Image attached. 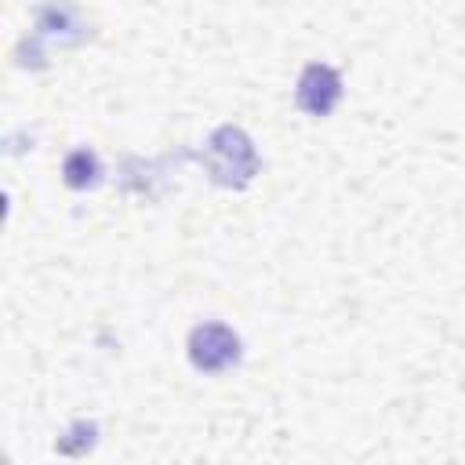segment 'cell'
Returning a JSON list of instances; mask_svg holds the SVG:
<instances>
[{
	"label": "cell",
	"instance_id": "obj_1",
	"mask_svg": "<svg viewBox=\"0 0 465 465\" xmlns=\"http://www.w3.org/2000/svg\"><path fill=\"white\" fill-rule=\"evenodd\" d=\"M203 163H207V174L225 185V189H243L254 174H258V153H254V142L247 138V131L225 124L218 127L211 138H207V149H203Z\"/></svg>",
	"mask_w": 465,
	"mask_h": 465
},
{
	"label": "cell",
	"instance_id": "obj_2",
	"mask_svg": "<svg viewBox=\"0 0 465 465\" xmlns=\"http://www.w3.org/2000/svg\"><path fill=\"white\" fill-rule=\"evenodd\" d=\"M189 360L203 374L229 371L240 360L236 331L225 327V323H200V327H193V334H189Z\"/></svg>",
	"mask_w": 465,
	"mask_h": 465
},
{
	"label": "cell",
	"instance_id": "obj_3",
	"mask_svg": "<svg viewBox=\"0 0 465 465\" xmlns=\"http://www.w3.org/2000/svg\"><path fill=\"white\" fill-rule=\"evenodd\" d=\"M294 98H298V105H302L309 116H327V113L338 105V98H341V76H338V69H331V65H323V62L305 65L302 76H298Z\"/></svg>",
	"mask_w": 465,
	"mask_h": 465
},
{
	"label": "cell",
	"instance_id": "obj_4",
	"mask_svg": "<svg viewBox=\"0 0 465 465\" xmlns=\"http://www.w3.org/2000/svg\"><path fill=\"white\" fill-rule=\"evenodd\" d=\"M98 174H102V163L91 149H73L62 163V178L69 189H91V185H98Z\"/></svg>",
	"mask_w": 465,
	"mask_h": 465
},
{
	"label": "cell",
	"instance_id": "obj_5",
	"mask_svg": "<svg viewBox=\"0 0 465 465\" xmlns=\"http://www.w3.org/2000/svg\"><path fill=\"white\" fill-rule=\"evenodd\" d=\"M69 432H73L76 440H58V450H62V454H84V450L94 443V436H98L94 421H76Z\"/></svg>",
	"mask_w": 465,
	"mask_h": 465
}]
</instances>
